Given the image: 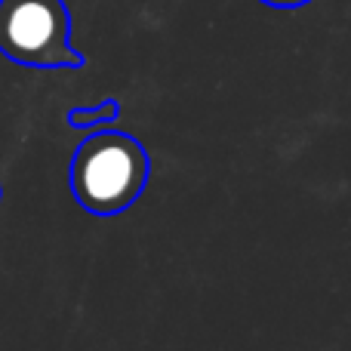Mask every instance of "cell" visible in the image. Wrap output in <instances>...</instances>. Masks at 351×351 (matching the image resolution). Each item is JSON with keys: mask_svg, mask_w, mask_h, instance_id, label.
<instances>
[{"mask_svg": "<svg viewBox=\"0 0 351 351\" xmlns=\"http://www.w3.org/2000/svg\"><path fill=\"white\" fill-rule=\"evenodd\" d=\"M152 158L130 133L93 130L74 152L71 191L77 204L93 216H117L130 210L148 185Z\"/></svg>", "mask_w": 351, "mask_h": 351, "instance_id": "obj_1", "label": "cell"}, {"mask_svg": "<svg viewBox=\"0 0 351 351\" xmlns=\"http://www.w3.org/2000/svg\"><path fill=\"white\" fill-rule=\"evenodd\" d=\"M0 53L28 68H80L65 0H0Z\"/></svg>", "mask_w": 351, "mask_h": 351, "instance_id": "obj_2", "label": "cell"}, {"mask_svg": "<svg viewBox=\"0 0 351 351\" xmlns=\"http://www.w3.org/2000/svg\"><path fill=\"white\" fill-rule=\"evenodd\" d=\"M117 114H121L117 99H105V102L93 105V108H71L65 121L71 123V127L84 130V133H93V130H102L105 123H111Z\"/></svg>", "mask_w": 351, "mask_h": 351, "instance_id": "obj_3", "label": "cell"}, {"mask_svg": "<svg viewBox=\"0 0 351 351\" xmlns=\"http://www.w3.org/2000/svg\"><path fill=\"white\" fill-rule=\"evenodd\" d=\"M268 6H302V3H311V0H262Z\"/></svg>", "mask_w": 351, "mask_h": 351, "instance_id": "obj_4", "label": "cell"}, {"mask_svg": "<svg viewBox=\"0 0 351 351\" xmlns=\"http://www.w3.org/2000/svg\"><path fill=\"white\" fill-rule=\"evenodd\" d=\"M0 197H3V191H0Z\"/></svg>", "mask_w": 351, "mask_h": 351, "instance_id": "obj_5", "label": "cell"}]
</instances>
